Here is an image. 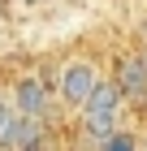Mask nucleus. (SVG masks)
I'll return each instance as SVG.
<instances>
[{
  "mask_svg": "<svg viewBox=\"0 0 147 151\" xmlns=\"http://www.w3.org/2000/svg\"><path fill=\"white\" fill-rule=\"evenodd\" d=\"M143 43H147V17H143Z\"/></svg>",
  "mask_w": 147,
  "mask_h": 151,
  "instance_id": "9d476101",
  "label": "nucleus"
},
{
  "mask_svg": "<svg viewBox=\"0 0 147 151\" xmlns=\"http://www.w3.org/2000/svg\"><path fill=\"white\" fill-rule=\"evenodd\" d=\"M95 82H100V69H95V65H91V60H69L65 69H61V99H65L69 108H78L82 99H87L91 95V86H95Z\"/></svg>",
  "mask_w": 147,
  "mask_h": 151,
  "instance_id": "f257e3e1",
  "label": "nucleus"
},
{
  "mask_svg": "<svg viewBox=\"0 0 147 151\" xmlns=\"http://www.w3.org/2000/svg\"><path fill=\"white\" fill-rule=\"evenodd\" d=\"M4 116H9V104H4V99H0V121H4Z\"/></svg>",
  "mask_w": 147,
  "mask_h": 151,
  "instance_id": "6e6552de",
  "label": "nucleus"
},
{
  "mask_svg": "<svg viewBox=\"0 0 147 151\" xmlns=\"http://www.w3.org/2000/svg\"><path fill=\"white\" fill-rule=\"evenodd\" d=\"M138 56H143V65H147V43H143V52H138Z\"/></svg>",
  "mask_w": 147,
  "mask_h": 151,
  "instance_id": "1a4fd4ad",
  "label": "nucleus"
},
{
  "mask_svg": "<svg viewBox=\"0 0 147 151\" xmlns=\"http://www.w3.org/2000/svg\"><path fill=\"white\" fill-rule=\"evenodd\" d=\"M30 142H39V116H22V112L9 108V116L0 121V147L4 151H22Z\"/></svg>",
  "mask_w": 147,
  "mask_h": 151,
  "instance_id": "f03ea898",
  "label": "nucleus"
},
{
  "mask_svg": "<svg viewBox=\"0 0 147 151\" xmlns=\"http://www.w3.org/2000/svg\"><path fill=\"white\" fill-rule=\"evenodd\" d=\"M13 112L22 116H43L48 112V86L43 78H17V86H13Z\"/></svg>",
  "mask_w": 147,
  "mask_h": 151,
  "instance_id": "7ed1b4c3",
  "label": "nucleus"
},
{
  "mask_svg": "<svg viewBox=\"0 0 147 151\" xmlns=\"http://www.w3.org/2000/svg\"><path fill=\"white\" fill-rule=\"evenodd\" d=\"M82 129L91 142H104L108 134H117V112H82Z\"/></svg>",
  "mask_w": 147,
  "mask_h": 151,
  "instance_id": "423d86ee",
  "label": "nucleus"
},
{
  "mask_svg": "<svg viewBox=\"0 0 147 151\" xmlns=\"http://www.w3.org/2000/svg\"><path fill=\"white\" fill-rule=\"evenodd\" d=\"M113 82L121 86V95L125 99H143L147 95V65H143V56H121L117 60V69H113Z\"/></svg>",
  "mask_w": 147,
  "mask_h": 151,
  "instance_id": "20e7f679",
  "label": "nucleus"
},
{
  "mask_svg": "<svg viewBox=\"0 0 147 151\" xmlns=\"http://www.w3.org/2000/svg\"><path fill=\"white\" fill-rule=\"evenodd\" d=\"M121 99H125L121 86H117L113 78H100L95 86H91V95L82 99L78 108H82V112H121Z\"/></svg>",
  "mask_w": 147,
  "mask_h": 151,
  "instance_id": "39448f33",
  "label": "nucleus"
},
{
  "mask_svg": "<svg viewBox=\"0 0 147 151\" xmlns=\"http://www.w3.org/2000/svg\"><path fill=\"white\" fill-rule=\"evenodd\" d=\"M100 151H138V142H134V134H108V138L100 142Z\"/></svg>",
  "mask_w": 147,
  "mask_h": 151,
  "instance_id": "0eeeda50",
  "label": "nucleus"
}]
</instances>
